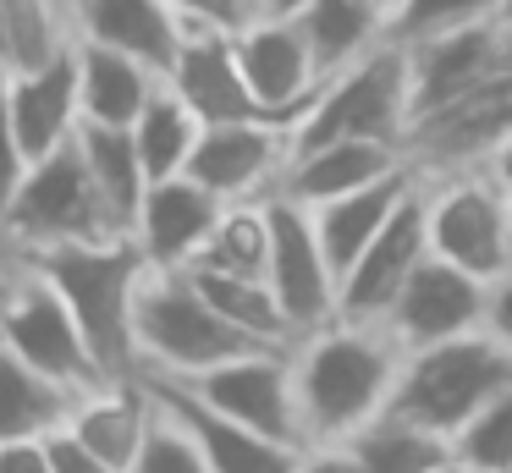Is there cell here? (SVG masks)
Segmentation results:
<instances>
[{
    "mask_svg": "<svg viewBox=\"0 0 512 473\" xmlns=\"http://www.w3.org/2000/svg\"><path fill=\"white\" fill-rule=\"evenodd\" d=\"M402 347L380 325H331L292 341V391H298L303 446H342L369 429L391 402Z\"/></svg>",
    "mask_w": 512,
    "mask_h": 473,
    "instance_id": "1",
    "label": "cell"
},
{
    "mask_svg": "<svg viewBox=\"0 0 512 473\" xmlns=\"http://www.w3.org/2000/svg\"><path fill=\"white\" fill-rule=\"evenodd\" d=\"M12 259L28 264L45 286H56V297L78 319L105 380H133L138 374L133 303L149 275L144 248L133 237H111V242H72V248H34V253H12Z\"/></svg>",
    "mask_w": 512,
    "mask_h": 473,
    "instance_id": "2",
    "label": "cell"
},
{
    "mask_svg": "<svg viewBox=\"0 0 512 473\" xmlns=\"http://www.w3.org/2000/svg\"><path fill=\"white\" fill-rule=\"evenodd\" d=\"M507 385H512V352L490 330H468V336L402 352L386 413L413 429H430V435L452 440Z\"/></svg>",
    "mask_w": 512,
    "mask_h": 473,
    "instance_id": "3",
    "label": "cell"
},
{
    "mask_svg": "<svg viewBox=\"0 0 512 473\" xmlns=\"http://www.w3.org/2000/svg\"><path fill=\"white\" fill-rule=\"evenodd\" d=\"M133 341L138 374H171V380H188V374H204L215 363L270 347V341H254L237 325H226L199 297L188 270H155V264H149L133 303Z\"/></svg>",
    "mask_w": 512,
    "mask_h": 473,
    "instance_id": "4",
    "label": "cell"
},
{
    "mask_svg": "<svg viewBox=\"0 0 512 473\" xmlns=\"http://www.w3.org/2000/svg\"><path fill=\"white\" fill-rule=\"evenodd\" d=\"M111 237H133V231L111 215L105 193L94 187L89 165H83L78 143H67V149L28 165L12 204L0 209V248H12V253L111 242Z\"/></svg>",
    "mask_w": 512,
    "mask_h": 473,
    "instance_id": "5",
    "label": "cell"
},
{
    "mask_svg": "<svg viewBox=\"0 0 512 473\" xmlns=\"http://www.w3.org/2000/svg\"><path fill=\"white\" fill-rule=\"evenodd\" d=\"M413 127V61L402 39H380L369 55L331 77L309 116L298 121V149L336 138H369V143H397Z\"/></svg>",
    "mask_w": 512,
    "mask_h": 473,
    "instance_id": "6",
    "label": "cell"
},
{
    "mask_svg": "<svg viewBox=\"0 0 512 473\" xmlns=\"http://www.w3.org/2000/svg\"><path fill=\"white\" fill-rule=\"evenodd\" d=\"M424 182V237L430 253L474 281H501L512 270V198L490 171L419 176Z\"/></svg>",
    "mask_w": 512,
    "mask_h": 473,
    "instance_id": "7",
    "label": "cell"
},
{
    "mask_svg": "<svg viewBox=\"0 0 512 473\" xmlns=\"http://www.w3.org/2000/svg\"><path fill=\"white\" fill-rule=\"evenodd\" d=\"M0 347H12L28 369H39L45 380L67 385L78 396L105 385V369L94 363L78 319L67 314L56 286H45L28 264L0 270Z\"/></svg>",
    "mask_w": 512,
    "mask_h": 473,
    "instance_id": "8",
    "label": "cell"
},
{
    "mask_svg": "<svg viewBox=\"0 0 512 473\" xmlns=\"http://www.w3.org/2000/svg\"><path fill=\"white\" fill-rule=\"evenodd\" d=\"M512 138V72L446 99L441 110L413 116L402 154L419 176H452V171H485L496 149Z\"/></svg>",
    "mask_w": 512,
    "mask_h": 473,
    "instance_id": "9",
    "label": "cell"
},
{
    "mask_svg": "<svg viewBox=\"0 0 512 473\" xmlns=\"http://www.w3.org/2000/svg\"><path fill=\"white\" fill-rule=\"evenodd\" d=\"M171 380V374H160ZM204 402L210 413L232 418V424L254 429L265 440H281V446L303 451V424H298V391H292V347H265V352H243L232 363H215L204 374H188V380H171Z\"/></svg>",
    "mask_w": 512,
    "mask_h": 473,
    "instance_id": "10",
    "label": "cell"
},
{
    "mask_svg": "<svg viewBox=\"0 0 512 473\" xmlns=\"http://www.w3.org/2000/svg\"><path fill=\"white\" fill-rule=\"evenodd\" d=\"M292 154H298V127L276 121H232V127H204L199 149L188 160V176L210 187L221 204H254L287 187Z\"/></svg>",
    "mask_w": 512,
    "mask_h": 473,
    "instance_id": "11",
    "label": "cell"
},
{
    "mask_svg": "<svg viewBox=\"0 0 512 473\" xmlns=\"http://www.w3.org/2000/svg\"><path fill=\"white\" fill-rule=\"evenodd\" d=\"M265 281L276 292L281 314H287L292 336H309V330L336 319V270L320 248L314 215L287 193L270 198V270H265Z\"/></svg>",
    "mask_w": 512,
    "mask_h": 473,
    "instance_id": "12",
    "label": "cell"
},
{
    "mask_svg": "<svg viewBox=\"0 0 512 473\" xmlns=\"http://www.w3.org/2000/svg\"><path fill=\"white\" fill-rule=\"evenodd\" d=\"M430 259V237H424V182L408 193V204L386 220L375 242L353 259V270L336 281V319L347 325H380L408 286V275Z\"/></svg>",
    "mask_w": 512,
    "mask_h": 473,
    "instance_id": "13",
    "label": "cell"
},
{
    "mask_svg": "<svg viewBox=\"0 0 512 473\" xmlns=\"http://www.w3.org/2000/svg\"><path fill=\"white\" fill-rule=\"evenodd\" d=\"M232 44H237V61H243V77H248V88H254V99L270 116L298 127L325 88V72H320V61H314L309 39L298 33V22L265 17V11H259V17H248L243 28L232 33Z\"/></svg>",
    "mask_w": 512,
    "mask_h": 473,
    "instance_id": "14",
    "label": "cell"
},
{
    "mask_svg": "<svg viewBox=\"0 0 512 473\" xmlns=\"http://www.w3.org/2000/svg\"><path fill=\"white\" fill-rule=\"evenodd\" d=\"M485 292H490L485 281H474L468 270H457V264H446L430 253V259L408 275V286L397 292V303L380 319V330H386L402 352H419V347H435V341L485 330Z\"/></svg>",
    "mask_w": 512,
    "mask_h": 473,
    "instance_id": "15",
    "label": "cell"
},
{
    "mask_svg": "<svg viewBox=\"0 0 512 473\" xmlns=\"http://www.w3.org/2000/svg\"><path fill=\"white\" fill-rule=\"evenodd\" d=\"M408 61H413V116L441 110L446 99L512 72V22L496 17V22H474V28L419 39L408 44Z\"/></svg>",
    "mask_w": 512,
    "mask_h": 473,
    "instance_id": "16",
    "label": "cell"
},
{
    "mask_svg": "<svg viewBox=\"0 0 512 473\" xmlns=\"http://www.w3.org/2000/svg\"><path fill=\"white\" fill-rule=\"evenodd\" d=\"M166 83L188 99V110L204 121V127H232V121H276V127H292V121L270 116V110L254 99V88H248V77H243V61H237L232 33H221V28H188L182 55H177V66H171Z\"/></svg>",
    "mask_w": 512,
    "mask_h": 473,
    "instance_id": "17",
    "label": "cell"
},
{
    "mask_svg": "<svg viewBox=\"0 0 512 473\" xmlns=\"http://www.w3.org/2000/svg\"><path fill=\"white\" fill-rule=\"evenodd\" d=\"M6 110H12L17 143H23L28 165L45 154L67 149L83 127V105H78V44L56 50L50 61L6 72Z\"/></svg>",
    "mask_w": 512,
    "mask_h": 473,
    "instance_id": "18",
    "label": "cell"
},
{
    "mask_svg": "<svg viewBox=\"0 0 512 473\" xmlns=\"http://www.w3.org/2000/svg\"><path fill=\"white\" fill-rule=\"evenodd\" d=\"M221 215H226L221 198L182 171V176H166V182H149L138 220H133V242L144 248V259L155 270H188L204 253Z\"/></svg>",
    "mask_w": 512,
    "mask_h": 473,
    "instance_id": "19",
    "label": "cell"
},
{
    "mask_svg": "<svg viewBox=\"0 0 512 473\" xmlns=\"http://www.w3.org/2000/svg\"><path fill=\"white\" fill-rule=\"evenodd\" d=\"M67 28L72 39L122 50L133 61L155 66L160 77H171L182 39H188V22L166 0H67Z\"/></svg>",
    "mask_w": 512,
    "mask_h": 473,
    "instance_id": "20",
    "label": "cell"
},
{
    "mask_svg": "<svg viewBox=\"0 0 512 473\" xmlns=\"http://www.w3.org/2000/svg\"><path fill=\"white\" fill-rule=\"evenodd\" d=\"M138 380H144L149 391H155V402L193 435V446H199V457L210 473H298V457H303L298 446H281V440H265V435H254V429L232 424V418L210 413L204 402H193L182 385L160 380V374H138Z\"/></svg>",
    "mask_w": 512,
    "mask_h": 473,
    "instance_id": "21",
    "label": "cell"
},
{
    "mask_svg": "<svg viewBox=\"0 0 512 473\" xmlns=\"http://www.w3.org/2000/svg\"><path fill=\"white\" fill-rule=\"evenodd\" d=\"M397 171H408V154H402L397 143L336 138V143H314V149L292 154V171H287V187H281V193L309 204V209H320V204H331V198L375 187Z\"/></svg>",
    "mask_w": 512,
    "mask_h": 473,
    "instance_id": "22",
    "label": "cell"
},
{
    "mask_svg": "<svg viewBox=\"0 0 512 473\" xmlns=\"http://www.w3.org/2000/svg\"><path fill=\"white\" fill-rule=\"evenodd\" d=\"M149 424H155V396H149V385L133 374V380H105V385H94V391H83L67 429L94 451V457H105L116 473H127V462L138 457Z\"/></svg>",
    "mask_w": 512,
    "mask_h": 473,
    "instance_id": "23",
    "label": "cell"
},
{
    "mask_svg": "<svg viewBox=\"0 0 512 473\" xmlns=\"http://www.w3.org/2000/svg\"><path fill=\"white\" fill-rule=\"evenodd\" d=\"M413 187H419V171L408 165V171L386 176V182H375V187H358V193H347V198H331V204H320V209L303 204L314 215V231H320V248H325V259H331L336 281H342L358 253L386 231V220L408 204Z\"/></svg>",
    "mask_w": 512,
    "mask_h": 473,
    "instance_id": "24",
    "label": "cell"
},
{
    "mask_svg": "<svg viewBox=\"0 0 512 473\" xmlns=\"http://www.w3.org/2000/svg\"><path fill=\"white\" fill-rule=\"evenodd\" d=\"M78 44V105L83 121H100V127H133L144 116V105L166 88V77L155 66L133 61L122 50H105V44L72 39Z\"/></svg>",
    "mask_w": 512,
    "mask_h": 473,
    "instance_id": "25",
    "label": "cell"
},
{
    "mask_svg": "<svg viewBox=\"0 0 512 473\" xmlns=\"http://www.w3.org/2000/svg\"><path fill=\"white\" fill-rule=\"evenodd\" d=\"M292 22H298V33L309 39L325 83H331L342 66H353L358 55H369L380 39H391V17L375 0H309Z\"/></svg>",
    "mask_w": 512,
    "mask_h": 473,
    "instance_id": "26",
    "label": "cell"
},
{
    "mask_svg": "<svg viewBox=\"0 0 512 473\" xmlns=\"http://www.w3.org/2000/svg\"><path fill=\"white\" fill-rule=\"evenodd\" d=\"M78 391L28 369L12 347H0V440H45L72 424Z\"/></svg>",
    "mask_w": 512,
    "mask_h": 473,
    "instance_id": "27",
    "label": "cell"
},
{
    "mask_svg": "<svg viewBox=\"0 0 512 473\" xmlns=\"http://www.w3.org/2000/svg\"><path fill=\"white\" fill-rule=\"evenodd\" d=\"M72 143H78L83 165H89L94 187L105 193L111 215L133 231L138 204H144V193H149V171H144V160H138L133 127H100V121H83Z\"/></svg>",
    "mask_w": 512,
    "mask_h": 473,
    "instance_id": "28",
    "label": "cell"
},
{
    "mask_svg": "<svg viewBox=\"0 0 512 473\" xmlns=\"http://www.w3.org/2000/svg\"><path fill=\"white\" fill-rule=\"evenodd\" d=\"M342 451L353 457L358 473H457L452 440L430 435V429H413L391 413H380L369 429L342 440Z\"/></svg>",
    "mask_w": 512,
    "mask_h": 473,
    "instance_id": "29",
    "label": "cell"
},
{
    "mask_svg": "<svg viewBox=\"0 0 512 473\" xmlns=\"http://www.w3.org/2000/svg\"><path fill=\"white\" fill-rule=\"evenodd\" d=\"M199 132H204V121L193 116L188 99L166 83L144 105V116L133 121V143H138V160H144L149 182H166V176L188 171L193 149H199Z\"/></svg>",
    "mask_w": 512,
    "mask_h": 473,
    "instance_id": "30",
    "label": "cell"
},
{
    "mask_svg": "<svg viewBox=\"0 0 512 473\" xmlns=\"http://www.w3.org/2000/svg\"><path fill=\"white\" fill-rule=\"evenodd\" d=\"M193 286H199V297L215 308V314L226 319V325H237L243 336L254 341H270V347H292V325L287 314H281L276 292H270V281H254V275H221V270H188Z\"/></svg>",
    "mask_w": 512,
    "mask_h": 473,
    "instance_id": "31",
    "label": "cell"
},
{
    "mask_svg": "<svg viewBox=\"0 0 512 473\" xmlns=\"http://www.w3.org/2000/svg\"><path fill=\"white\" fill-rule=\"evenodd\" d=\"M270 198L226 204V215L215 220L210 242H204V253L188 270H221V275H254V281H265V270H270Z\"/></svg>",
    "mask_w": 512,
    "mask_h": 473,
    "instance_id": "32",
    "label": "cell"
},
{
    "mask_svg": "<svg viewBox=\"0 0 512 473\" xmlns=\"http://www.w3.org/2000/svg\"><path fill=\"white\" fill-rule=\"evenodd\" d=\"M457 473H512V385L490 396L474 418L452 435Z\"/></svg>",
    "mask_w": 512,
    "mask_h": 473,
    "instance_id": "33",
    "label": "cell"
},
{
    "mask_svg": "<svg viewBox=\"0 0 512 473\" xmlns=\"http://www.w3.org/2000/svg\"><path fill=\"white\" fill-rule=\"evenodd\" d=\"M496 17H501V0H402V11L391 17V39L419 44V39H435V33H457Z\"/></svg>",
    "mask_w": 512,
    "mask_h": 473,
    "instance_id": "34",
    "label": "cell"
},
{
    "mask_svg": "<svg viewBox=\"0 0 512 473\" xmlns=\"http://www.w3.org/2000/svg\"><path fill=\"white\" fill-rule=\"evenodd\" d=\"M155 396V391H149ZM127 473H210L199 457V446H193V435L177 424V418L166 413V407L155 402V424H149L144 446H138V457L127 462Z\"/></svg>",
    "mask_w": 512,
    "mask_h": 473,
    "instance_id": "35",
    "label": "cell"
},
{
    "mask_svg": "<svg viewBox=\"0 0 512 473\" xmlns=\"http://www.w3.org/2000/svg\"><path fill=\"white\" fill-rule=\"evenodd\" d=\"M188 28H221L237 33L248 17H259V0H166Z\"/></svg>",
    "mask_w": 512,
    "mask_h": 473,
    "instance_id": "36",
    "label": "cell"
},
{
    "mask_svg": "<svg viewBox=\"0 0 512 473\" xmlns=\"http://www.w3.org/2000/svg\"><path fill=\"white\" fill-rule=\"evenodd\" d=\"M23 176H28V154H23V143H17L12 110H6V72H0V209L12 204Z\"/></svg>",
    "mask_w": 512,
    "mask_h": 473,
    "instance_id": "37",
    "label": "cell"
},
{
    "mask_svg": "<svg viewBox=\"0 0 512 473\" xmlns=\"http://www.w3.org/2000/svg\"><path fill=\"white\" fill-rule=\"evenodd\" d=\"M45 451H50V473H116L105 457H94L89 446H83L72 429H56V435H45Z\"/></svg>",
    "mask_w": 512,
    "mask_h": 473,
    "instance_id": "38",
    "label": "cell"
},
{
    "mask_svg": "<svg viewBox=\"0 0 512 473\" xmlns=\"http://www.w3.org/2000/svg\"><path fill=\"white\" fill-rule=\"evenodd\" d=\"M485 330L512 352V270L501 281H490V292H485Z\"/></svg>",
    "mask_w": 512,
    "mask_h": 473,
    "instance_id": "39",
    "label": "cell"
},
{
    "mask_svg": "<svg viewBox=\"0 0 512 473\" xmlns=\"http://www.w3.org/2000/svg\"><path fill=\"white\" fill-rule=\"evenodd\" d=\"M0 473H50L45 440H0Z\"/></svg>",
    "mask_w": 512,
    "mask_h": 473,
    "instance_id": "40",
    "label": "cell"
},
{
    "mask_svg": "<svg viewBox=\"0 0 512 473\" xmlns=\"http://www.w3.org/2000/svg\"><path fill=\"white\" fill-rule=\"evenodd\" d=\"M298 473H358V468H353V457H347L342 446H303Z\"/></svg>",
    "mask_w": 512,
    "mask_h": 473,
    "instance_id": "41",
    "label": "cell"
},
{
    "mask_svg": "<svg viewBox=\"0 0 512 473\" xmlns=\"http://www.w3.org/2000/svg\"><path fill=\"white\" fill-rule=\"evenodd\" d=\"M17 66V33H12V11L0 0V72H12Z\"/></svg>",
    "mask_w": 512,
    "mask_h": 473,
    "instance_id": "42",
    "label": "cell"
},
{
    "mask_svg": "<svg viewBox=\"0 0 512 473\" xmlns=\"http://www.w3.org/2000/svg\"><path fill=\"white\" fill-rule=\"evenodd\" d=\"M485 171H490V176H496V182H501V187H507V193H512V138H507V143H501V149H496V160H490Z\"/></svg>",
    "mask_w": 512,
    "mask_h": 473,
    "instance_id": "43",
    "label": "cell"
},
{
    "mask_svg": "<svg viewBox=\"0 0 512 473\" xmlns=\"http://www.w3.org/2000/svg\"><path fill=\"white\" fill-rule=\"evenodd\" d=\"M303 6H309V0H259V11H265V17H298Z\"/></svg>",
    "mask_w": 512,
    "mask_h": 473,
    "instance_id": "44",
    "label": "cell"
},
{
    "mask_svg": "<svg viewBox=\"0 0 512 473\" xmlns=\"http://www.w3.org/2000/svg\"><path fill=\"white\" fill-rule=\"evenodd\" d=\"M375 6L386 11V17H397V11H402V0H375Z\"/></svg>",
    "mask_w": 512,
    "mask_h": 473,
    "instance_id": "45",
    "label": "cell"
},
{
    "mask_svg": "<svg viewBox=\"0 0 512 473\" xmlns=\"http://www.w3.org/2000/svg\"><path fill=\"white\" fill-rule=\"evenodd\" d=\"M501 22H512V0H501Z\"/></svg>",
    "mask_w": 512,
    "mask_h": 473,
    "instance_id": "46",
    "label": "cell"
},
{
    "mask_svg": "<svg viewBox=\"0 0 512 473\" xmlns=\"http://www.w3.org/2000/svg\"><path fill=\"white\" fill-rule=\"evenodd\" d=\"M507 198H512V193H507Z\"/></svg>",
    "mask_w": 512,
    "mask_h": 473,
    "instance_id": "47",
    "label": "cell"
}]
</instances>
